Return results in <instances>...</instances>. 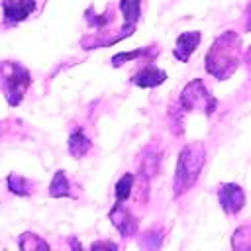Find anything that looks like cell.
<instances>
[{"label": "cell", "instance_id": "obj_1", "mask_svg": "<svg viewBox=\"0 0 251 251\" xmlns=\"http://www.w3.org/2000/svg\"><path fill=\"white\" fill-rule=\"evenodd\" d=\"M241 55H243L241 35L233 29H226L214 39L212 47L206 53L204 59L206 73L212 75L216 80H226L237 71L241 63Z\"/></svg>", "mask_w": 251, "mask_h": 251}, {"label": "cell", "instance_id": "obj_2", "mask_svg": "<svg viewBox=\"0 0 251 251\" xmlns=\"http://www.w3.org/2000/svg\"><path fill=\"white\" fill-rule=\"evenodd\" d=\"M204 163H206L204 143L194 141L180 149L176 169H175V180H173L175 196H180L194 186V182L198 180V176L204 169Z\"/></svg>", "mask_w": 251, "mask_h": 251}, {"label": "cell", "instance_id": "obj_3", "mask_svg": "<svg viewBox=\"0 0 251 251\" xmlns=\"http://www.w3.org/2000/svg\"><path fill=\"white\" fill-rule=\"evenodd\" d=\"M29 84H31V75L24 65H20L18 61L0 63V88L10 106L14 108L20 106Z\"/></svg>", "mask_w": 251, "mask_h": 251}, {"label": "cell", "instance_id": "obj_4", "mask_svg": "<svg viewBox=\"0 0 251 251\" xmlns=\"http://www.w3.org/2000/svg\"><path fill=\"white\" fill-rule=\"evenodd\" d=\"M178 106L184 110V112H202L204 116H212L216 112V98L208 92V88L204 86V82L200 78H194L190 80L182 92H180V98H178Z\"/></svg>", "mask_w": 251, "mask_h": 251}, {"label": "cell", "instance_id": "obj_5", "mask_svg": "<svg viewBox=\"0 0 251 251\" xmlns=\"http://www.w3.org/2000/svg\"><path fill=\"white\" fill-rule=\"evenodd\" d=\"M108 218L112 222V226L120 231L122 237H133L137 233V227H139V220L129 212V208H126L124 202H116L114 208L108 212Z\"/></svg>", "mask_w": 251, "mask_h": 251}, {"label": "cell", "instance_id": "obj_6", "mask_svg": "<svg viewBox=\"0 0 251 251\" xmlns=\"http://www.w3.org/2000/svg\"><path fill=\"white\" fill-rule=\"evenodd\" d=\"M218 200H220V206L226 214L235 216L245 204V192L235 182H224L218 188Z\"/></svg>", "mask_w": 251, "mask_h": 251}, {"label": "cell", "instance_id": "obj_7", "mask_svg": "<svg viewBox=\"0 0 251 251\" xmlns=\"http://www.w3.org/2000/svg\"><path fill=\"white\" fill-rule=\"evenodd\" d=\"M35 0H2L4 24H18L27 20L35 12Z\"/></svg>", "mask_w": 251, "mask_h": 251}, {"label": "cell", "instance_id": "obj_8", "mask_svg": "<svg viewBox=\"0 0 251 251\" xmlns=\"http://www.w3.org/2000/svg\"><path fill=\"white\" fill-rule=\"evenodd\" d=\"M200 39H202V33L200 31H184L176 37L175 41V49H173V55L175 59H178L180 63H188L190 55L194 53V49L200 45Z\"/></svg>", "mask_w": 251, "mask_h": 251}, {"label": "cell", "instance_id": "obj_9", "mask_svg": "<svg viewBox=\"0 0 251 251\" xmlns=\"http://www.w3.org/2000/svg\"><path fill=\"white\" fill-rule=\"evenodd\" d=\"M167 80V73L159 67H155L153 63L145 65L143 69H139L133 76H131V82L139 88H155L159 84H163Z\"/></svg>", "mask_w": 251, "mask_h": 251}, {"label": "cell", "instance_id": "obj_10", "mask_svg": "<svg viewBox=\"0 0 251 251\" xmlns=\"http://www.w3.org/2000/svg\"><path fill=\"white\" fill-rule=\"evenodd\" d=\"M118 6H120V12L124 16V25L122 27L133 31L135 24L141 18V0H120Z\"/></svg>", "mask_w": 251, "mask_h": 251}, {"label": "cell", "instance_id": "obj_11", "mask_svg": "<svg viewBox=\"0 0 251 251\" xmlns=\"http://www.w3.org/2000/svg\"><path fill=\"white\" fill-rule=\"evenodd\" d=\"M92 147V141L84 135V131L80 127H76L71 135H69V153L75 157V159H82Z\"/></svg>", "mask_w": 251, "mask_h": 251}, {"label": "cell", "instance_id": "obj_12", "mask_svg": "<svg viewBox=\"0 0 251 251\" xmlns=\"http://www.w3.org/2000/svg\"><path fill=\"white\" fill-rule=\"evenodd\" d=\"M157 53H159L157 47H139V49H133V51H124V53H118V55L112 57V65H114V67H120V65H124L126 61L139 59V57H149V59L153 61Z\"/></svg>", "mask_w": 251, "mask_h": 251}, {"label": "cell", "instance_id": "obj_13", "mask_svg": "<svg viewBox=\"0 0 251 251\" xmlns=\"http://www.w3.org/2000/svg\"><path fill=\"white\" fill-rule=\"evenodd\" d=\"M49 196L51 198H71V184L67 180L65 171H57L53 175V180L49 184Z\"/></svg>", "mask_w": 251, "mask_h": 251}, {"label": "cell", "instance_id": "obj_14", "mask_svg": "<svg viewBox=\"0 0 251 251\" xmlns=\"http://www.w3.org/2000/svg\"><path fill=\"white\" fill-rule=\"evenodd\" d=\"M6 182H8V190L12 194H16V196H29L31 190H33L31 188V180H27L25 176H22L18 173H10Z\"/></svg>", "mask_w": 251, "mask_h": 251}, {"label": "cell", "instance_id": "obj_15", "mask_svg": "<svg viewBox=\"0 0 251 251\" xmlns=\"http://www.w3.org/2000/svg\"><path fill=\"white\" fill-rule=\"evenodd\" d=\"M18 245H20L22 251H37V249H45V251H47V249H49V243L43 241L39 235H35V233H31V231L22 233Z\"/></svg>", "mask_w": 251, "mask_h": 251}, {"label": "cell", "instance_id": "obj_16", "mask_svg": "<svg viewBox=\"0 0 251 251\" xmlns=\"http://www.w3.org/2000/svg\"><path fill=\"white\" fill-rule=\"evenodd\" d=\"M133 182H135V178H133L131 173H126V175L116 182V202H126V200L131 196V192H133Z\"/></svg>", "mask_w": 251, "mask_h": 251}, {"label": "cell", "instance_id": "obj_17", "mask_svg": "<svg viewBox=\"0 0 251 251\" xmlns=\"http://www.w3.org/2000/svg\"><path fill=\"white\" fill-rule=\"evenodd\" d=\"M231 247L233 249H251V224H245L235 229L231 237Z\"/></svg>", "mask_w": 251, "mask_h": 251}, {"label": "cell", "instance_id": "obj_18", "mask_svg": "<svg viewBox=\"0 0 251 251\" xmlns=\"http://www.w3.org/2000/svg\"><path fill=\"white\" fill-rule=\"evenodd\" d=\"M163 235H165V231L161 229V227H151V229H147L145 233H143V237H141V247H149V249H157V247H161V241H163Z\"/></svg>", "mask_w": 251, "mask_h": 251}, {"label": "cell", "instance_id": "obj_19", "mask_svg": "<svg viewBox=\"0 0 251 251\" xmlns=\"http://www.w3.org/2000/svg\"><path fill=\"white\" fill-rule=\"evenodd\" d=\"M84 18H86V22H88L92 27H96V29H104V27L110 24V20H112L110 8L106 10L104 16H98V14H94V6H88V10L84 12Z\"/></svg>", "mask_w": 251, "mask_h": 251}, {"label": "cell", "instance_id": "obj_20", "mask_svg": "<svg viewBox=\"0 0 251 251\" xmlns=\"http://www.w3.org/2000/svg\"><path fill=\"white\" fill-rule=\"evenodd\" d=\"M90 249H110V251H118V245L112 241H94L90 245Z\"/></svg>", "mask_w": 251, "mask_h": 251}, {"label": "cell", "instance_id": "obj_21", "mask_svg": "<svg viewBox=\"0 0 251 251\" xmlns=\"http://www.w3.org/2000/svg\"><path fill=\"white\" fill-rule=\"evenodd\" d=\"M245 31H251V6H249V10H247V14H245Z\"/></svg>", "mask_w": 251, "mask_h": 251}, {"label": "cell", "instance_id": "obj_22", "mask_svg": "<svg viewBox=\"0 0 251 251\" xmlns=\"http://www.w3.org/2000/svg\"><path fill=\"white\" fill-rule=\"evenodd\" d=\"M243 57H245V65H247V69H249V73H251V47L245 51V55H243Z\"/></svg>", "mask_w": 251, "mask_h": 251}]
</instances>
